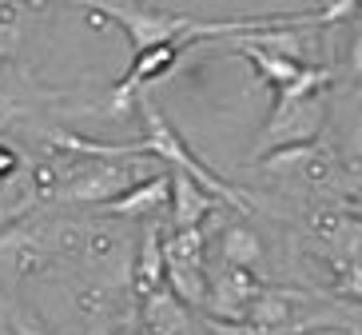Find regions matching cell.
<instances>
[{
  "instance_id": "obj_13",
  "label": "cell",
  "mask_w": 362,
  "mask_h": 335,
  "mask_svg": "<svg viewBox=\"0 0 362 335\" xmlns=\"http://www.w3.org/2000/svg\"><path fill=\"white\" fill-rule=\"evenodd\" d=\"M16 335H44V331H36L33 324H24V319H16Z\"/></svg>"
},
{
  "instance_id": "obj_7",
  "label": "cell",
  "mask_w": 362,
  "mask_h": 335,
  "mask_svg": "<svg viewBox=\"0 0 362 335\" xmlns=\"http://www.w3.org/2000/svg\"><path fill=\"white\" fill-rule=\"evenodd\" d=\"M168 195H171V176H151V180H139L132 192L100 204L96 216H144V212H156V208L168 204Z\"/></svg>"
},
{
  "instance_id": "obj_8",
  "label": "cell",
  "mask_w": 362,
  "mask_h": 335,
  "mask_svg": "<svg viewBox=\"0 0 362 335\" xmlns=\"http://www.w3.org/2000/svg\"><path fill=\"white\" fill-rule=\"evenodd\" d=\"M187 303L175 300L171 292H148L144 295V319H148L151 335H187Z\"/></svg>"
},
{
  "instance_id": "obj_3",
  "label": "cell",
  "mask_w": 362,
  "mask_h": 335,
  "mask_svg": "<svg viewBox=\"0 0 362 335\" xmlns=\"http://www.w3.org/2000/svg\"><path fill=\"white\" fill-rule=\"evenodd\" d=\"M163 276L171 283V295L183 300L187 307L207 303V276H203V232H175L168 248H163Z\"/></svg>"
},
{
  "instance_id": "obj_11",
  "label": "cell",
  "mask_w": 362,
  "mask_h": 335,
  "mask_svg": "<svg viewBox=\"0 0 362 335\" xmlns=\"http://www.w3.org/2000/svg\"><path fill=\"white\" fill-rule=\"evenodd\" d=\"M339 292L346 295V300L362 303V263H346V268H342V283H339Z\"/></svg>"
},
{
  "instance_id": "obj_10",
  "label": "cell",
  "mask_w": 362,
  "mask_h": 335,
  "mask_svg": "<svg viewBox=\"0 0 362 335\" xmlns=\"http://www.w3.org/2000/svg\"><path fill=\"white\" fill-rule=\"evenodd\" d=\"M219 256H223L227 268H251V263H259V256H263V244H259V236L247 224H239V227H227L223 232Z\"/></svg>"
},
{
  "instance_id": "obj_6",
  "label": "cell",
  "mask_w": 362,
  "mask_h": 335,
  "mask_svg": "<svg viewBox=\"0 0 362 335\" xmlns=\"http://www.w3.org/2000/svg\"><path fill=\"white\" fill-rule=\"evenodd\" d=\"M171 200H175V227L180 232L199 227L203 220L211 216V212H219V204H223V200L203 192L192 176H183V172H171Z\"/></svg>"
},
{
  "instance_id": "obj_9",
  "label": "cell",
  "mask_w": 362,
  "mask_h": 335,
  "mask_svg": "<svg viewBox=\"0 0 362 335\" xmlns=\"http://www.w3.org/2000/svg\"><path fill=\"white\" fill-rule=\"evenodd\" d=\"M139 292H160L163 283V244H160V227L148 224L144 227V251H139V268H136Z\"/></svg>"
},
{
  "instance_id": "obj_12",
  "label": "cell",
  "mask_w": 362,
  "mask_h": 335,
  "mask_svg": "<svg viewBox=\"0 0 362 335\" xmlns=\"http://www.w3.org/2000/svg\"><path fill=\"white\" fill-rule=\"evenodd\" d=\"M351 72L362 76V33L354 36V48H351Z\"/></svg>"
},
{
  "instance_id": "obj_1",
  "label": "cell",
  "mask_w": 362,
  "mask_h": 335,
  "mask_svg": "<svg viewBox=\"0 0 362 335\" xmlns=\"http://www.w3.org/2000/svg\"><path fill=\"white\" fill-rule=\"evenodd\" d=\"M139 112H144V128H148V136H144V144H148L151 156H160V160H168L175 172L192 176L195 184L203 188V192H211L215 200H223V204H231L235 212H251V200H247L239 188L231 184V180H223L219 172H211L207 164H199L187 152V144H183V136L175 128H171L168 120L160 116V104L151 100L148 88H139Z\"/></svg>"
},
{
  "instance_id": "obj_4",
  "label": "cell",
  "mask_w": 362,
  "mask_h": 335,
  "mask_svg": "<svg viewBox=\"0 0 362 335\" xmlns=\"http://www.w3.org/2000/svg\"><path fill=\"white\" fill-rule=\"evenodd\" d=\"M259 280L247 268H227L215 276V283H207V312H215L219 324H243L251 303L259 300Z\"/></svg>"
},
{
  "instance_id": "obj_5",
  "label": "cell",
  "mask_w": 362,
  "mask_h": 335,
  "mask_svg": "<svg viewBox=\"0 0 362 335\" xmlns=\"http://www.w3.org/2000/svg\"><path fill=\"white\" fill-rule=\"evenodd\" d=\"M322 120V104L310 96H295V100H275V112H271V124H267L259 152H271L279 144H295V140H310L315 128Z\"/></svg>"
},
{
  "instance_id": "obj_2",
  "label": "cell",
  "mask_w": 362,
  "mask_h": 335,
  "mask_svg": "<svg viewBox=\"0 0 362 335\" xmlns=\"http://www.w3.org/2000/svg\"><path fill=\"white\" fill-rule=\"evenodd\" d=\"M227 52L247 56V60L259 68V80L275 88V100L310 96V92H319V88L330 80V68H319V64H295V60L271 56V52H263V48H255V44H247L243 36H235V44H227Z\"/></svg>"
}]
</instances>
